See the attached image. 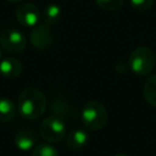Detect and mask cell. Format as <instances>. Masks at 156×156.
<instances>
[{
    "instance_id": "6da1fadb",
    "label": "cell",
    "mask_w": 156,
    "mask_h": 156,
    "mask_svg": "<svg viewBox=\"0 0 156 156\" xmlns=\"http://www.w3.org/2000/svg\"><path fill=\"white\" fill-rule=\"evenodd\" d=\"M46 108L45 94L34 87H28L21 91L17 101V110L27 119L39 118Z\"/></svg>"
},
{
    "instance_id": "7a4b0ae2",
    "label": "cell",
    "mask_w": 156,
    "mask_h": 156,
    "mask_svg": "<svg viewBox=\"0 0 156 156\" xmlns=\"http://www.w3.org/2000/svg\"><path fill=\"white\" fill-rule=\"evenodd\" d=\"M155 63H156L155 54L147 46H139L134 49L128 58V66L130 71L139 77L149 76L152 72Z\"/></svg>"
},
{
    "instance_id": "3957f363",
    "label": "cell",
    "mask_w": 156,
    "mask_h": 156,
    "mask_svg": "<svg viewBox=\"0 0 156 156\" xmlns=\"http://www.w3.org/2000/svg\"><path fill=\"white\" fill-rule=\"evenodd\" d=\"M82 121L90 130L102 129L108 121V113L105 105L98 100L85 102L82 110Z\"/></svg>"
},
{
    "instance_id": "277c9868",
    "label": "cell",
    "mask_w": 156,
    "mask_h": 156,
    "mask_svg": "<svg viewBox=\"0 0 156 156\" xmlns=\"http://www.w3.org/2000/svg\"><path fill=\"white\" fill-rule=\"evenodd\" d=\"M67 133V127L65 122L56 116L46 117L39 126V135L46 143H58L61 141Z\"/></svg>"
},
{
    "instance_id": "5b68a950",
    "label": "cell",
    "mask_w": 156,
    "mask_h": 156,
    "mask_svg": "<svg viewBox=\"0 0 156 156\" xmlns=\"http://www.w3.org/2000/svg\"><path fill=\"white\" fill-rule=\"evenodd\" d=\"M27 45L26 35L13 28L2 29L0 33V46L9 54H21Z\"/></svg>"
},
{
    "instance_id": "8992f818",
    "label": "cell",
    "mask_w": 156,
    "mask_h": 156,
    "mask_svg": "<svg viewBox=\"0 0 156 156\" xmlns=\"http://www.w3.org/2000/svg\"><path fill=\"white\" fill-rule=\"evenodd\" d=\"M29 40L32 46H34L35 49L45 50L54 44L55 35L50 26H46L43 23V24H37L34 27V29L29 34Z\"/></svg>"
},
{
    "instance_id": "52a82bcc",
    "label": "cell",
    "mask_w": 156,
    "mask_h": 156,
    "mask_svg": "<svg viewBox=\"0 0 156 156\" xmlns=\"http://www.w3.org/2000/svg\"><path fill=\"white\" fill-rule=\"evenodd\" d=\"M16 20L24 27H35L40 20V10L33 2H24L16 9Z\"/></svg>"
},
{
    "instance_id": "ba28073f",
    "label": "cell",
    "mask_w": 156,
    "mask_h": 156,
    "mask_svg": "<svg viewBox=\"0 0 156 156\" xmlns=\"http://www.w3.org/2000/svg\"><path fill=\"white\" fill-rule=\"evenodd\" d=\"M37 136L38 135L33 129L24 128V129L18 130L15 134L13 141H15V145L18 150L26 152V151H29L34 147V145L37 143Z\"/></svg>"
},
{
    "instance_id": "9c48e42d",
    "label": "cell",
    "mask_w": 156,
    "mask_h": 156,
    "mask_svg": "<svg viewBox=\"0 0 156 156\" xmlns=\"http://www.w3.org/2000/svg\"><path fill=\"white\" fill-rule=\"evenodd\" d=\"M23 72V65L15 57H5L0 61V74L7 79H16Z\"/></svg>"
},
{
    "instance_id": "30bf717a",
    "label": "cell",
    "mask_w": 156,
    "mask_h": 156,
    "mask_svg": "<svg viewBox=\"0 0 156 156\" xmlns=\"http://www.w3.org/2000/svg\"><path fill=\"white\" fill-rule=\"evenodd\" d=\"M89 141V134L84 129H73L66 135V145L73 150L78 151L83 149Z\"/></svg>"
},
{
    "instance_id": "8fae6325",
    "label": "cell",
    "mask_w": 156,
    "mask_h": 156,
    "mask_svg": "<svg viewBox=\"0 0 156 156\" xmlns=\"http://www.w3.org/2000/svg\"><path fill=\"white\" fill-rule=\"evenodd\" d=\"M17 113L16 104L7 98H0V122L7 123L15 118Z\"/></svg>"
},
{
    "instance_id": "7c38bea8",
    "label": "cell",
    "mask_w": 156,
    "mask_h": 156,
    "mask_svg": "<svg viewBox=\"0 0 156 156\" xmlns=\"http://www.w3.org/2000/svg\"><path fill=\"white\" fill-rule=\"evenodd\" d=\"M143 94L147 104L156 107V73L147 77L143 85Z\"/></svg>"
},
{
    "instance_id": "4fadbf2b",
    "label": "cell",
    "mask_w": 156,
    "mask_h": 156,
    "mask_svg": "<svg viewBox=\"0 0 156 156\" xmlns=\"http://www.w3.org/2000/svg\"><path fill=\"white\" fill-rule=\"evenodd\" d=\"M61 18V7L56 4H49L43 11V22L46 26L56 24Z\"/></svg>"
},
{
    "instance_id": "5bb4252c",
    "label": "cell",
    "mask_w": 156,
    "mask_h": 156,
    "mask_svg": "<svg viewBox=\"0 0 156 156\" xmlns=\"http://www.w3.org/2000/svg\"><path fill=\"white\" fill-rule=\"evenodd\" d=\"M32 156H58V152L50 143H41L33 149Z\"/></svg>"
},
{
    "instance_id": "9a60e30c",
    "label": "cell",
    "mask_w": 156,
    "mask_h": 156,
    "mask_svg": "<svg viewBox=\"0 0 156 156\" xmlns=\"http://www.w3.org/2000/svg\"><path fill=\"white\" fill-rule=\"evenodd\" d=\"M124 0H95V4L105 11H117L122 7Z\"/></svg>"
},
{
    "instance_id": "2e32d148",
    "label": "cell",
    "mask_w": 156,
    "mask_h": 156,
    "mask_svg": "<svg viewBox=\"0 0 156 156\" xmlns=\"http://www.w3.org/2000/svg\"><path fill=\"white\" fill-rule=\"evenodd\" d=\"M154 1L155 0H130V5L135 11L144 12L154 6Z\"/></svg>"
},
{
    "instance_id": "e0dca14e",
    "label": "cell",
    "mask_w": 156,
    "mask_h": 156,
    "mask_svg": "<svg viewBox=\"0 0 156 156\" xmlns=\"http://www.w3.org/2000/svg\"><path fill=\"white\" fill-rule=\"evenodd\" d=\"M6 1H9V2H18L21 0H6Z\"/></svg>"
},
{
    "instance_id": "ac0fdd59",
    "label": "cell",
    "mask_w": 156,
    "mask_h": 156,
    "mask_svg": "<svg viewBox=\"0 0 156 156\" xmlns=\"http://www.w3.org/2000/svg\"><path fill=\"white\" fill-rule=\"evenodd\" d=\"M115 156H129V155H127V154H117Z\"/></svg>"
},
{
    "instance_id": "d6986e66",
    "label": "cell",
    "mask_w": 156,
    "mask_h": 156,
    "mask_svg": "<svg viewBox=\"0 0 156 156\" xmlns=\"http://www.w3.org/2000/svg\"><path fill=\"white\" fill-rule=\"evenodd\" d=\"M0 57H1V49H0Z\"/></svg>"
}]
</instances>
